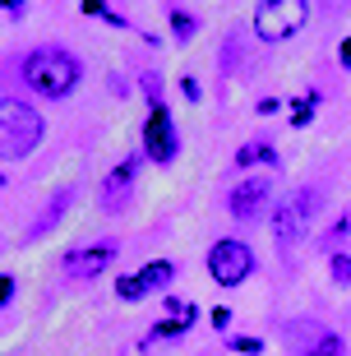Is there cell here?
Segmentation results:
<instances>
[{
  "label": "cell",
  "mask_w": 351,
  "mask_h": 356,
  "mask_svg": "<svg viewBox=\"0 0 351 356\" xmlns=\"http://www.w3.org/2000/svg\"><path fill=\"white\" fill-rule=\"evenodd\" d=\"M79 79H83V65L65 47H38L24 60V83L42 97H65V92H74Z\"/></svg>",
  "instance_id": "1"
},
{
  "label": "cell",
  "mask_w": 351,
  "mask_h": 356,
  "mask_svg": "<svg viewBox=\"0 0 351 356\" xmlns=\"http://www.w3.org/2000/svg\"><path fill=\"white\" fill-rule=\"evenodd\" d=\"M305 19H310V5L305 0H263V5H254V33L263 42L296 38L300 28H305Z\"/></svg>",
  "instance_id": "2"
},
{
  "label": "cell",
  "mask_w": 351,
  "mask_h": 356,
  "mask_svg": "<svg viewBox=\"0 0 351 356\" xmlns=\"http://www.w3.org/2000/svg\"><path fill=\"white\" fill-rule=\"evenodd\" d=\"M42 111L38 106L19 102V97H5V158H28L33 148L42 144Z\"/></svg>",
  "instance_id": "3"
},
{
  "label": "cell",
  "mask_w": 351,
  "mask_h": 356,
  "mask_svg": "<svg viewBox=\"0 0 351 356\" xmlns=\"http://www.w3.org/2000/svg\"><path fill=\"white\" fill-rule=\"evenodd\" d=\"M314 209H319V195L314 190H300L273 213V236H277V250H296V241L305 236V227H310Z\"/></svg>",
  "instance_id": "4"
},
{
  "label": "cell",
  "mask_w": 351,
  "mask_h": 356,
  "mask_svg": "<svg viewBox=\"0 0 351 356\" xmlns=\"http://www.w3.org/2000/svg\"><path fill=\"white\" fill-rule=\"evenodd\" d=\"M250 268H254V254H250L245 241H218L209 250V273L218 287H236V282H245Z\"/></svg>",
  "instance_id": "5"
},
{
  "label": "cell",
  "mask_w": 351,
  "mask_h": 356,
  "mask_svg": "<svg viewBox=\"0 0 351 356\" xmlns=\"http://www.w3.org/2000/svg\"><path fill=\"white\" fill-rule=\"evenodd\" d=\"M268 190H273V181H268V176H250V181H240V185L231 190V199H227L231 218H240V222H254V218L268 209Z\"/></svg>",
  "instance_id": "6"
},
{
  "label": "cell",
  "mask_w": 351,
  "mask_h": 356,
  "mask_svg": "<svg viewBox=\"0 0 351 356\" xmlns=\"http://www.w3.org/2000/svg\"><path fill=\"white\" fill-rule=\"evenodd\" d=\"M143 153L153 162H171L176 158V130H171V111L167 106H153V116L143 125Z\"/></svg>",
  "instance_id": "7"
},
{
  "label": "cell",
  "mask_w": 351,
  "mask_h": 356,
  "mask_svg": "<svg viewBox=\"0 0 351 356\" xmlns=\"http://www.w3.org/2000/svg\"><path fill=\"white\" fill-rule=\"evenodd\" d=\"M116 241H97V245H88V250H74L65 259V273L74 277V282H88V277H97L102 268H111V259H116Z\"/></svg>",
  "instance_id": "8"
},
{
  "label": "cell",
  "mask_w": 351,
  "mask_h": 356,
  "mask_svg": "<svg viewBox=\"0 0 351 356\" xmlns=\"http://www.w3.org/2000/svg\"><path fill=\"white\" fill-rule=\"evenodd\" d=\"M130 190H134V162H120L116 172H106L102 181V209L106 213H116L130 204Z\"/></svg>",
  "instance_id": "9"
},
{
  "label": "cell",
  "mask_w": 351,
  "mask_h": 356,
  "mask_svg": "<svg viewBox=\"0 0 351 356\" xmlns=\"http://www.w3.org/2000/svg\"><path fill=\"white\" fill-rule=\"evenodd\" d=\"M70 204H74V190H60V195H56V199H51V204H47V209H42V218H38V222L28 227V241H38V236H42V232H51V227H56V222H60V213H65V209H70Z\"/></svg>",
  "instance_id": "10"
},
{
  "label": "cell",
  "mask_w": 351,
  "mask_h": 356,
  "mask_svg": "<svg viewBox=\"0 0 351 356\" xmlns=\"http://www.w3.org/2000/svg\"><path fill=\"white\" fill-rule=\"evenodd\" d=\"M171 273H176V268H171L167 259H157V264H148V268L139 273V287H143V296H148V291H162V287L171 282Z\"/></svg>",
  "instance_id": "11"
},
{
  "label": "cell",
  "mask_w": 351,
  "mask_h": 356,
  "mask_svg": "<svg viewBox=\"0 0 351 356\" xmlns=\"http://www.w3.org/2000/svg\"><path fill=\"white\" fill-rule=\"evenodd\" d=\"M305 356H342V338H338V333H328V329H314Z\"/></svg>",
  "instance_id": "12"
},
{
  "label": "cell",
  "mask_w": 351,
  "mask_h": 356,
  "mask_svg": "<svg viewBox=\"0 0 351 356\" xmlns=\"http://www.w3.org/2000/svg\"><path fill=\"white\" fill-rule=\"evenodd\" d=\"M254 162H273V148L263 139H250L245 148H236V167H254Z\"/></svg>",
  "instance_id": "13"
},
{
  "label": "cell",
  "mask_w": 351,
  "mask_h": 356,
  "mask_svg": "<svg viewBox=\"0 0 351 356\" xmlns=\"http://www.w3.org/2000/svg\"><path fill=\"white\" fill-rule=\"evenodd\" d=\"M171 33H176L181 42H190V38L199 33V19H195L190 10H181V5H176V10H171Z\"/></svg>",
  "instance_id": "14"
},
{
  "label": "cell",
  "mask_w": 351,
  "mask_h": 356,
  "mask_svg": "<svg viewBox=\"0 0 351 356\" xmlns=\"http://www.w3.org/2000/svg\"><path fill=\"white\" fill-rule=\"evenodd\" d=\"M185 329H190V324H181V319H167V324H157V329L153 333H148V347H153L157 343V338H181V333Z\"/></svg>",
  "instance_id": "15"
},
{
  "label": "cell",
  "mask_w": 351,
  "mask_h": 356,
  "mask_svg": "<svg viewBox=\"0 0 351 356\" xmlns=\"http://www.w3.org/2000/svg\"><path fill=\"white\" fill-rule=\"evenodd\" d=\"M328 273H333V282L347 287V282H351V259H347V254H333V259H328Z\"/></svg>",
  "instance_id": "16"
},
{
  "label": "cell",
  "mask_w": 351,
  "mask_h": 356,
  "mask_svg": "<svg viewBox=\"0 0 351 356\" xmlns=\"http://www.w3.org/2000/svg\"><path fill=\"white\" fill-rule=\"evenodd\" d=\"M120 301H139V296H143V287H139V277H120Z\"/></svg>",
  "instance_id": "17"
},
{
  "label": "cell",
  "mask_w": 351,
  "mask_h": 356,
  "mask_svg": "<svg viewBox=\"0 0 351 356\" xmlns=\"http://www.w3.org/2000/svg\"><path fill=\"white\" fill-rule=\"evenodd\" d=\"M143 92L153 97V106H162V79L157 74H143Z\"/></svg>",
  "instance_id": "18"
},
{
  "label": "cell",
  "mask_w": 351,
  "mask_h": 356,
  "mask_svg": "<svg viewBox=\"0 0 351 356\" xmlns=\"http://www.w3.org/2000/svg\"><path fill=\"white\" fill-rule=\"evenodd\" d=\"M10 301H14V277H0V305L10 310Z\"/></svg>",
  "instance_id": "19"
},
{
  "label": "cell",
  "mask_w": 351,
  "mask_h": 356,
  "mask_svg": "<svg viewBox=\"0 0 351 356\" xmlns=\"http://www.w3.org/2000/svg\"><path fill=\"white\" fill-rule=\"evenodd\" d=\"M291 106H296V111H291V120H296V125H305V120H310V102L300 97V102H291Z\"/></svg>",
  "instance_id": "20"
},
{
  "label": "cell",
  "mask_w": 351,
  "mask_h": 356,
  "mask_svg": "<svg viewBox=\"0 0 351 356\" xmlns=\"http://www.w3.org/2000/svg\"><path fill=\"white\" fill-rule=\"evenodd\" d=\"M236 352H250V356H254V352H259V343H254V338H236Z\"/></svg>",
  "instance_id": "21"
},
{
  "label": "cell",
  "mask_w": 351,
  "mask_h": 356,
  "mask_svg": "<svg viewBox=\"0 0 351 356\" xmlns=\"http://www.w3.org/2000/svg\"><path fill=\"white\" fill-rule=\"evenodd\" d=\"M342 65H351V38L342 42Z\"/></svg>",
  "instance_id": "22"
}]
</instances>
